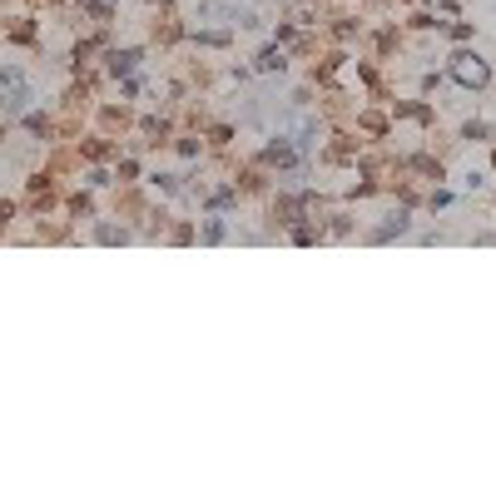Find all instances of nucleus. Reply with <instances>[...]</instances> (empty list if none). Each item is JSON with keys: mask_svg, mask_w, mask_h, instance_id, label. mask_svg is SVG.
Returning <instances> with one entry per match:
<instances>
[{"mask_svg": "<svg viewBox=\"0 0 496 496\" xmlns=\"http://www.w3.org/2000/svg\"><path fill=\"white\" fill-rule=\"evenodd\" d=\"M25 209L30 219H50V213L60 209V189H55V169H40L25 179Z\"/></svg>", "mask_w": 496, "mask_h": 496, "instance_id": "obj_1", "label": "nucleus"}, {"mask_svg": "<svg viewBox=\"0 0 496 496\" xmlns=\"http://www.w3.org/2000/svg\"><path fill=\"white\" fill-rule=\"evenodd\" d=\"M446 74H452L461 89H486V85H492V70H486V60H482V55H471V50H457V55L446 60Z\"/></svg>", "mask_w": 496, "mask_h": 496, "instance_id": "obj_2", "label": "nucleus"}, {"mask_svg": "<svg viewBox=\"0 0 496 496\" xmlns=\"http://www.w3.org/2000/svg\"><path fill=\"white\" fill-rule=\"evenodd\" d=\"M25 105H30V80H25V70L5 65L0 70V114H25Z\"/></svg>", "mask_w": 496, "mask_h": 496, "instance_id": "obj_3", "label": "nucleus"}, {"mask_svg": "<svg viewBox=\"0 0 496 496\" xmlns=\"http://www.w3.org/2000/svg\"><path fill=\"white\" fill-rule=\"evenodd\" d=\"M358 154H362V139H358V129H337L328 144H322V164H358Z\"/></svg>", "mask_w": 496, "mask_h": 496, "instance_id": "obj_4", "label": "nucleus"}, {"mask_svg": "<svg viewBox=\"0 0 496 496\" xmlns=\"http://www.w3.org/2000/svg\"><path fill=\"white\" fill-rule=\"evenodd\" d=\"M353 129H358L362 139H372V144H383V139L392 135V114H387V105H372V110H358V114H353Z\"/></svg>", "mask_w": 496, "mask_h": 496, "instance_id": "obj_5", "label": "nucleus"}, {"mask_svg": "<svg viewBox=\"0 0 496 496\" xmlns=\"http://www.w3.org/2000/svg\"><path fill=\"white\" fill-rule=\"evenodd\" d=\"M387 114L392 120H412V124H422V129H437V110L427 105V99H387Z\"/></svg>", "mask_w": 496, "mask_h": 496, "instance_id": "obj_6", "label": "nucleus"}, {"mask_svg": "<svg viewBox=\"0 0 496 496\" xmlns=\"http://www.w3.org/2000/svg\"><path fill=\"white\" fill-rule=\"evenodd\" d=\"M397 169L417 174V179H427V184H442L446 179V164L437 159V154H397Z\"/></svg>", "mask_w": 496, "mask_h": 496, "instance_id": "obj_7", "label": "nucleus"}, {"mask_svg": "<svg viewBox=\"0 0 496 496\" xmlns=\"http://www.w3.org/2000/svg\"><path fill=\"white\" fill-rule=\"evenodd\" d=\"M74 149H80V159H85V164L120 159V139H110V135H85V139H74Z\"/></svg>", "mask_w": 496, "mask_h": 496, "instance_id": "obj_8", "label": "nucleus"}, {"mask_svg": "<svg viewBox=\"0 0 496 496\" xmlns=\"http://www.w3.org/2000/svg\"><path fill=\"white\" fill-rule=\"evenodd\" d=\"M259 164H263V169H293V164H298V144H293V139H283V135H278V139H268V144H263L259 149Z\"/></svg>", "mask_w": 496, "mask_h": 496, "instance_id": "obj_9", "label": "nucleus"}, {"mask_svg": "<svg viewBox=\"0 0 496 496\" xmlns=\"http://www.w3.org/2000/svg\"><path fill=\"white\" fill-rule=\"evenodd\" d=\"M229 184L238 189V198H263L268 194V169H263V164H244V169H234Z\"/></svg>", "mask_w": 496, "mask_h": 496, "instance_id": "obj_10", "label": "nucleus"}, {"mask_svg": "<svg viewBox=\"0 0 496 496\" xmlns=\"http://www.w3.org/2000/svg\"><path fill=\"white\" fill-rule=\"evenodd\" d=\"M347 50H328V55H318V60H313V85L318 89H328V85H337V74L347 70Z\"/></svg>", "mask_w": 496, "mask_h": 496, "instance_id": "obj_11", "label": "nucleus"}, {"mask_svg": "<svg viewBox=\"0 0 496 496\" xmlns=\"http://www.w3.org/2000/svg\"><path fill=\"white\" fill-rule=\"evenodd\" d=\"M298 219H303V194H278L268 204V223H273V229H293Z\"/></svg>", "mask_w": 496, "mask_h": 496, "instance_id": "obj_12", "label": "nucleus"}, {"mask_svg": "<svg viewBox=\"0 0 496 496\" xmlns=\"http://www.w3.org/2000/svg\"><path fill=\"white\" fill-rule=\"evenodd\" d=\"M124 129H135V110H129V105H105V110H99V135L120 139Z\"/></svg>", "mask_w": 496, "mask_h": 496, "instance_id": "obj_13", "label": "nucleus"}, {"mask_svg": "<svg viewBox=\"0 0 496 496\" xmlns=\"http://www.w3.org/2000/svg\"><path fill=\"white\" fill-rule=\"evenodd\" d=\"M407 229H412V213H407V204H402V209H392V213H387V219L377 223V229H372L368 238H372V244H392V238H402Z\"/></svg>", "mask_w": 496, "mask_h": 496, "instance_id": "obj_14", "label": "nucleus"}, {"mask_svg": "<svg viewBox=\"0 0 496 496\" xmlns=\"http://www.w3.org/2000/svg\"><path fill=\"white\" fill-rule=\"evenodd\" d=\"M139 60H144V50H105V70H110L114 80H129V74L139 70Z\"/></svg>", "mask_w": 496, "mask_h": 496, "instance_id": "obj_15", "label": "nucleus"}, {"mask_svg": "<svg viewBox=\"0 0 496 496\" xmlns=\"http://www.w3.org/2000/svg\"><path fill=\"white\" fill-rule=\"evenodd\" d=\"M0 35L11 40V45H30V50L40 45V30H35V20H30V15H11V20H5V30H0Z\"/></svg>", "mask_w": 496, "mask_h": 496, "instance_id": "obj_16", "label": "nucleus"}, {"mask_svg": "<svg viewBox=\"0 0 496 496\" xmlns=\"http://www.w3.org/2000/svg\"><path fill=\"white\" fill-rule=\"evenodd\" d=\"M184 35H189V30H184V20H179L174 11H164L159 20H154V30H149V40H154V45H179Z\"/></svg>", "mask_w": 496, "mask_h": 496, "instance_id": "obj_17", "label": "nucleus"}, {"mask_svg": "<svg viewBox=\"0 0 496 496\" xmlns=\"http://www.w3.org/2000/svg\"><path fill=\"white\" fill-rule=\"evenodd\" d=\"M358 80L368 85V95L377 99V105H387V99H392V89H387V80H383V70H377V60H358Z\"/></svg>", "mask_w": 496, "mask_h": 496, "instance_id": "obj_18", "label": "nucleus"}, {"mask_svg": "<svg viewBox=\"0 0 496 496\" xmlns=\"http://www.w3.org/2000/svg\"><path fill=\"white\" fill-rule=\"evenodd\" d=\"M135 124H139V135H144L149 149H164V144H169V135H174V124L159 120V114H149V120H135Z\"/></svg>", "mask_w": 496, "mask_h": 496, "instance_id": "obj_19", "label": "nucleus"}, {"mask_svg": "<svg viewBox=\"0 0 496 496\" xmlns=\"http://www.w3.org/2000/svg\"><path fill=\"white\" fill-rule=\"evenodd\" d=\"M397 50H402V30H397V25L372 30V55H377V60H392Z\"/></svg>", "mask_w": 496, "mask_h": 496, "instance_id": "obj_20", "label": "nucleus"}, {"mask_svg": "<svg viewBox=\"0 0 496 496\" xmlns=\"http://www.w3.org/2000/svg\"><path fill=\"white\" fill-rule=\"evenodd\" d=\"M253 70H263V74H283L288 70V50L273 40V45H263L259 50V60H253Z\"/></svg>", "mask_w": 496, "mask_h": 496, "instance_id": "obj_21", "label": "nucleus"}, {"mask_svg": "<svg viewBox=\"0 0 496 496\" xmlns=\"http://www.w3.org/2000/svg\"><path fill=\"white\" fill-rule=\"evenodd\" d=\"M65 213H70L74 223L95 219V194H89V189H80V194H70V198H65Z\"/></svg>", "mask_w": 496, "mask_h": 496, "instance_id": "obj_22", "label": "nucleus"}, {"mask_svg": "<svg viewBox=\"0 0 496 496\" xmlns=\"http://www.w3.org/2000/svg\"><path fill=\"white\" fill-rule=\"evenodd\" d=\"M229 238V223H223V213H209V219L198 223V244H223Z\"/></svg>", "mask_w": 496, "mask_h": 496, "instance_id": "obj_23", "label": "nucleus"}, {"mask_svg": "<svg viewBox=\"0 0 496 496\" xmlns=\"http://www.w3.org/2000/svg\"><path fill=\"white\" fill-rule=\"evenodd\" d=\"M358 30H362V20H358V15H333V25H328V35H333L337 45H347V40L358 35Z\"/></svg>", "mask_w": 496, "mask_h": 496, "instance_id": "obj_24", "label": "nucleus"}, {"mask_svg": "<svg viewBox=\"0 0 496 496\" xmlns=\"http://www.w3.org/2000/svg\"><path fill=\"white\" fill-rule=\"evenodd\" d=\"M25 129H30V135H35L40 144H50V139H55V120H50V114H35V110H25Z\"/></svg>", "mask_w": 496, "mask_h": 496, "instance_id": "obj_25", "label": "nucleus"}, {"mask_svg": "<svg viewBox=\"0 0 496 496\" xmlns=\"http://www.w3.org/2000/svg\"><path fill=\"white\" fill-rule=\"evenodd\" d=\"M283 50L293 55V60H318V55H322V50H318V35H293Z\"/></svg>", "mask_w": 496, "mask_h": 496, "instance_id": "obj_26", "label": "nucleus"}, {"mask_svg": "<svg viewBox=\"0 0 496 496\" xmlns=\"http://www.w3.org/2000/svg\"><path fill=\"white\" fill-rule=\"evenodd\" d=\"M288 238L308 248V244H318V238H322V223H313V219H298L293 229H288Z\"/></svg>", "mask_w": 496, "mask_h": 496, "instance_id": "obj_27", "label": "nucleus"}, {"mask_svg": "<svg viewBox=\"0 0 496 496\" xmlns=\"http://www.w3.org/2000/svg\"><path fill=\"white\" fill-rule=\"evenodd\" d=\"M204 204H209V213H229V209L238 204V189H234V184H223V189H213Z\"/></svg>", "mask_w": 496, "mask_h": 496, "instance_id": "obj_28", "label": "nucleus"}, {"mask_svg": "<svg viewBox=\"0 0 496 496\" xmlns=\"http://www.w3.org/2000/svg\"><path fill=\"white\" fill-rule=\"evenodd\" d=\"M74 5H80V11H85L95 25H110L114 20V5H110V0H74Z\"/></svg>", "mask_w": 496, "mask_h": 496, "instance_id": "obj_29", "label": "nucleus"}, {"mask_svg": "<svg viewBox=\"0 0 496 496\" xmlns=\"http://www.w3.org/2000/svg\"><path fill=\"white\" fill-rule=\"evenodd\" d=\"M322 114H328V120H347V114H353V110H347V95H343V89H333V85H328V99H322Z\"/></svg>", "mask_w": 496, "mask_h": 496, "instance_id": "obj_30", "label": "nucleus"}, {"mask_svg": "<svg viewBox=\"0 0 496 496\" xmlns=\"http://www.w3.org/2000/svg\"><path fill=\"white\" fill-rule=\"evenodd\" d=\"M194 45H209V50H229V45H234V30H194Z\"/></svg>", "mask_w": 496, "mask_h": 496, "instance_id": "obj_31", "label": "nucleus"}, {"mask_svg": "<svg viewBox=\"0 0 496 496\" xmlns=\"http://www.w3.org/2000/svg\"><path fill=\"white\" fill-rule=\"evenodd\" d=\"M353 234V213H328V223H322V238H347Z\"/></svg>", "mask_w": 496, "mask_h": 496, "instance_id": "obj_32", "label": "nucleus"}, {"mask_svg": "<svg viewBox=\"0 0 496 496\" xmlns=\"http://www.w3.org/2000/svg\"><path fill=\"white\" fill-rule=\"evenodd\" d=\"M442 25H446V20H437L432 11H412V15H407V30H442Z\"/></svg>", "mask_w": 496, "mask_h": 496, "instance_id": "obj_33", "label": "nucleus"}, {"mask_svg": "<svg viewBox=\"0 0 496 496\" xmlns=\"http://www.w3.org/2000/svg\"><path fill=\"white\" fill-rule=\"evenodd\" d=\"M461 139H477V144H486V139H492V124H486V120H467V124H461Z\"/></svg>", "mask_w": 496, "mask_h": 496, "instance_id": "obj_34", "label": "nucleus"}, {"mask_svg": "<svg viewBox=\"0 0 496 496\" xmlns=\"http://www.w3.org/2000/svg\"><path fill=\"white\" fill-rule=\"evenodd\" d=\"M164 238H169V244H194V238H198V229H194V223H169V234H164Z\"/></svg>", "mask_w": 496, "mask_h": 496, "instance_id": "obj_35", "label": "nucleus"}, {"mask_svg": "<svg viewBox=\"0 0 496 496\" xmlns=\"http://www.w3.org/2000/svg\"><path fill=\"white\" fill-rule=\"evenodd\" d=\"M174 149H179L184 159H198V154H204V139H198V135H179V139H174Z\"/></svg>", "mask_w": 496, "mask_h": 496, "instance_id": "obj_36", "label": "nucleus"}, {"mask_svg": "<svg viewBox=\"0 0 496 496\" xmlns=\"http://www.w3.org/2000/svg\"><path fill=\"white\" fill-rule=\"evenodd\" d=\"M99 244H129V229H114V223H99L95 229Z\"/></svg>", "mask_w": 496, "mask_h": 496, "instance_id": "obj_37", "label": "nucleus"}, {"mask_svg": "<svg viewBox=\"0 0 496 496\" xmlns=\"http://www.w3.org/2000/svg\"><path fill=\"white\" fill-rule=\"evenodd\" d=\"M209 144L229 149V144H234V124H209Z\"/></svg>", "mask_w": 496, "mask_h": 496, "instance_id": "obj_38", "label": "nucleus"}, {"mask_svg": "<svg viewBox=\"0 0 496 496\" xmlns=\"http://www.w3.org/2000/svg\"><path fill=\"white\" fill-rule=\"evenodd\" d=\"M85 184L89 189H105V184H114V174L105 169V164H89V174H85Z\"/></svg>", "mask_w": 496, "mask_h": 496, "instance_id": "obj_39", "label": "nucleus"}, {"mask_svg": "<svg viewBox=\"0 0 496 496\" xmlns=\"http://www.w3.org/2000/svg\"><path fill=\"white\" fill-rule=\"evenodd\" d=\"M149 179H154V189H159V194H179V174H149Z\"/></svg>", "mask_w": 496, "mask_h": 496, "instance_id": "obj_40", "label": "nucleus"}, {"mask_svg": "<svg viewBox=\"0 0 496 496\" xmlns=\"http://www.w3.org/2000/svg\"><path fill=\"white\" fill-rule=\"evenodd\" d=\"M114 179H120V184H139V164H135V159H120Z\"/></svg>", "mask_w": 496, "mask_h": 496, "instance_id": "obj_41", "label": "nucleus"}, {"mask_svg": "<svg viewBox=\"0 0 496 496\" xmlns=\"http://www.w3.org/2000/svg\"><path fill=\"white\" fill-rule=\"evenodd\" d=\"M442 30H446V35H452V40H457V45H467V40H471V25H467V20H457V25H442Z\"/></svg>", "mask_w": 496, "mask_h": 496, "instance_id": "obj_42", "label": "nucleus"}, {"mask_svg": "<svg viewBox=\"0 0 496 496\" xmlns=\"http://www.w3.org/2000/svg\"><path fill=\"white\" fill-rule=\"evenodd\" d=\"M11 219H15V198H0V234L11 229Z\"/></svg>", "mask_w": 496, "mask_h": 496, "instance_id": "obj_43", "label": "nucleus"}, {"mask_svg": "<svg viewBox=\"0 0 496 496\" xmlns=\"http://www.w3.org/2000/svg\"><path fill=\"white\" fill-rule=\"evenodd\" d=\"M442 80H446V74H422V95H437V89H442Z\"/></svg>", "mask_w": 496, "mask_h": 496, "instance_id": "obj_44", "label": "nucleus"}, {"mask_svg": "<svg viewBox=\"0 0 496 496\" xmlns=\"http://www.w3.org/2000/svg\"><path fill=\"white\" fill-rule=\"evenodd\" d=\"M139 89H144V85H139V74H129V80H124V85H120V95H124V99H135Z\"/></svg>", "mask_w": 496, "mask_h": 496, "instance_id": "obj_45", "label": "nucleus"}, {"mask_svg": "<svg viewBox=\"0 0 496 496\" xmlns=\"http://www.w3.org/2000/svg\"><path fill=\"white\" fill-rule=\"evenodd\" d=\"M427 204H432V209H446V204H452V194H446V189H432V194H427Z\"/></svg>", "mask_w": 496, "mask_h": 496, "instance_id": "obj_46", "label": "nucleus"}, {"mask_svg": "<svg viewBox=\"0 0 496 496\" xmlns=\"http://www.w3.org/2000/svg\"><path fill=\"white\" fill-rule=\"evenodd\" d=\"M0 139H5V120H0Z\"/></svg>", "mask_w": 496, "mask_h": 496, "instance_id": "obj_47", "label": "nucleus"}, {"mask_svg": "<svg viewBox=\"0 0 496 496\" xmlns=\"http://www.w3.org/2000/svg\"><path fill=\"white\" fill-rule=\"evenodd\" d=\"M492 169H496V149H492Z\"/></svg>", "mask_w": 496, "mask_h": 496, "instance_id": "obj_48", "label": "nucleus"}, {"mask_svg": "<svg viewBox=\"0 0 496 496\" xmlns=\"http://www.w3.org/2000/svg\"><path fill=\"white\" fill-rule=\"evenodd\" d=\"M298 5H313V0H298Z\"/></svg>", "mask_w": 496, "mask_h": 496, "instance_id": "obj_49", "label": "nucleus"}, {"mask_svg": "<svg viewBox=\"0 0 496 496\" xmlns=\"http://www.w3.org/2000/svg\"><path fill=\"white\" fill-rule=\"evenodd\" d=\"M397 5H407V0H397Z\"/></svg>", "mask_w": 496, "mask_h": 496, "instance_id": "obj_50", "label": "nucleus"}]
</instances>
